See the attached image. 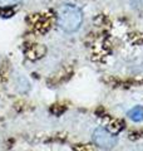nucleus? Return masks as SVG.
I'll return each mask as SVG.
<instances>
[{"instance_id":"8","label":"nucleus","mask_w":143,"mask_h":151,"mask_svg":"<svg viewBox=\"0 0 143 151\" xmlns=\"http://www.w3.org/2000/svg\"><path fill=\"white\" fill-rule=\"evenodd\" d=\"M74 150L75 151H93L92 146H89V145H75Z\"/></svg>"},{"instance_id":"6","label":"nucleus","mask_w":143,"mask_h":151,"mask_svg":"<svg viewBox=\"0 0 143 151\" xmlns=\"http://www.w3.org/2000/svg\"><path fill=\"white\" fill-rule=\"evenodd\" d=\"M21 0H0V8H5L9 9L11 6H15L20 3Z\"/></svg>"},{"instance_id":"5","label":"nucleus","mask_w":143,"mask_h":151,"mask_svg":"<svg viewBox=\"0 0 143 151\" xmlns=\"http://www.w3.org/2000/svg\"><path fill=\"white\" fill-rule=\"evenodd\" d=\"M128 117L134 122H142L143 121V107L142 106L133 107L132 110L128 111Z\"/></svg>"},{"instance_id":"7","label":"nucleus","mask_w":143,"mask_h":151,"mask_svg":"<svg viewBox=\"0 0 143 151\" xmlns=\"http://www.w3.org/2000/svg\"><path fill=\"white\" fill-rule=\"evenodd\" d=\"M65 106L63 105H53L50 107V112L51 113H55V115H60V113H63L65 111Z\"/></svg>"},{"instance_id":"9","label":"nucleus","mask_w":143,"mask_h":151,"mask_svg":"<svg viewBox=\"0 0 143 151\" xmlns=\"http://www.w3.org/2000/svg\"><path fill=\"white\" fill-rule=\"evenodd\" d=\"M138 137H139V134H138V132H131L129 134V139L131 140H136Z\"/></svg>"},{"instance_id":"1","label":"nucleus","mask_w":143,"mask_h":151,"mask_svg":"<svg viewBox=\"0 0 143 151\" xmlns=\"http://www.w3.org/2000/svg\"><path fill=\"white\" fill-rule=\"evenodd\" d=\"M56 22L66 33L77 32L82 25L83 13L74 4H63L56 10Z\"/></svg>"},{"instance_id":"3","label":"nucleus","mask_w":143,"mask_h":151,"mask_svg":"<svg viewBox=\"0 0 143 151\" xmlns=\"http://www.w3.org/2000/svg\"><path fill=\"white\" fill-rule=\"evenodd\" d=\"M45 53H46V49H45L44 45H41V44H35V45H31V47H29V48L26 49L25 55H26L28 59L35 60V59L41 58V57L44 55Z\"/></svg>"},{"instance_id":"2","label":"nucleus","mask_w":143,"mask_h":151,"mask_svg":"<svg viewBox=\"0 0 143 151\" xmlns=\"http://www.w3.org/2000/svg\"><path fill=\"white\" fill-rule=\"evenodd\" d=\"M93 142L102 149H112L117 144V137L104 127H98L93 132Z\"/></svg>"},{"instance_id":"4","label":"nucleus","mask_w":143,"mask_h":151,"mask_svg":"<svg viewBox=\"0 0 143 151\" xmlns=\"http://www.w3.org/2000/svg\"><path fill=\"white\" fill-rule=\"evenodd\" d=\"M123 127H124V122L122 120H113L107 125V130L112 135H118L123 130Z\"/></svg>"}]
</instances>
